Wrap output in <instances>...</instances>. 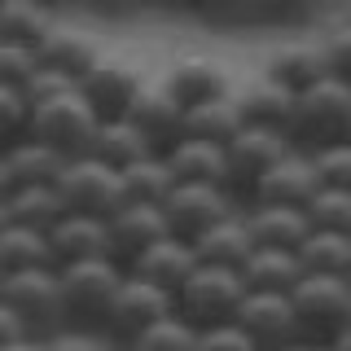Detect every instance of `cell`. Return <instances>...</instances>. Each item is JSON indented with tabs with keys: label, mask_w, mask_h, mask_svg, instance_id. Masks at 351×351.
Masks as SVG:
<instances>
[{
	"label": "cell",
	"mask_w": 351,
	"mask_h": 351,
	"mask_svg": "<svg viewBox=\"0 0 351 351\" xmlns=\"http://www.w3.org/2000/svg\"><path fill=\"white\" fill-rule=\"evenodd\" d=\"M58 277H62L66 325L101 334L106 321H110V307H114L119 290H123V281H128V268H119L114 259H88V263L58 268Z\"/></svg>",
	"instance_id": "2"
},
{
	"label": "cell",
	"mask_w": 351,
	"mask_h": 351,
	"mask_svg": "<svg viewBox=\"0 0 351 351\" xmlns=\"http://www.w3.org/2000/svg\"><path fill=\"white\" fill-rule=\"evenodd\" d=\"M162 215H167L171 237L197 246L215 224H224L228 215H237V206H233V193L219 189V184H176V193L167 197Z\"/></svg>",
	"instance_id": "10"
},
{
	"label": "cell",
	"mask_w": 351,
	"mask_h": 351,
	"mask_svg": "<svg viewBox=\"0 0 351 351\" xmlns=\"http://www.w3.org/2000/svg\"><path fill=\"white\" fill-rule=\"evenodd\" d=\"M149 154H154V145L128 123V119L101 123V132H97V145H93V158L106 162L110 171H128V167H136V162H145Z\"/></svg>",
	"instance_id": "30"
},
{
	"label": "cell",
	"mask_w": 351,
	"mask_h": 351,
	"mask_svg": "<svg viewBox=\"0 0 351 351\" xmlns=\"http://www.w3.org/2000/svg\"><path fill=\"white\" fill-rule=\"evenodd\" d=\"M0 307L14 312L36 338L53 343L58 334H66V303H62V277L58 268L44 272H22V277H0Z\"/></svg>",
	"instance_id": "4"
},
{
	"label": "cell",
	"mask_w": 351,
	"mask_h": 351,
	"mask_svg": "<svg viewBox=\"0 0 351 351\" xmlns=\"http://www.w3.org/2000/svg\"><path fill=\"white\" fill-rule=\"evenodd\" d=\"M80 93H84V101L97 110L101 123H114V119H128V110L145 93V80H141V71L128 58H101L84 75Z\"/></svg>",
	"instance_id": "11"
},
{
	"label": "cell",
	"mask_w": 351,
	"mask_h": 351,
	"mask_svg": "<svg viewBox=\"0 0 351 351\" xmlns=\"http://www.w3.org/2000/svg\"><path fill=\"white\" fill-rule=\"evenodd\" d=\"M321 49H325V62H329V75L334 80L351 84V22H334V27L321 36Z\"/></svg>",
	"instance_id": "38"
},
{
	"label": "cell",
	"mask_w": 351,
	"mask_h": 351,
	"mask_svg": "<svg viewBox=\"0 0 351 351\" xmlns=\"http://www.w3.org/2000/svg\"><path fill=\"white\" fill-rule=\"evenodd\" d=\"M44 71L40 49H18V44H0V84L9 88H31V80Z\"/></svg>",
	"instance_id": "37"
},
{
	"label": "cell",
	"mask_w": 351,
	"mask_h": 351,
	"mask_svg": "<svg viewBox=\"0 0 351 351\" xmlns=\"http://www.w3.org/2000/svg\"><path fill=\"white\" fill-rule=\"evenodd\" d=\"M290 145L303 154H325L334 145H351V84L329 75L312 93L294 101Z\"/></svg>",
	"instance_id": "1"
},
{
	"label": "cell",
	"mask_w": 351,
	"mask_h": 351,
	"mask_svg": "<svg viewBox=\"0 0 351 351\" xmlns=\"http://www.w3.org/2000/svg\"><path fill=\"white\" fill-rule=\"evenodd\" d=\"M321 197V171H316V158L303 149H290L285 158L263 176L259 193L250 206H290V211H307V206Z\"/></svg>",
	"instance_id": "12"
},
{
	"label": "cell",
	"mask_w": 351,
	"mask_h": 351,
	"mask_svg": "<svg viewBox=\"0 0 351 351\" xmlns=\"http://www.w3.org/2000/svg\"><path fill=\"white\" fill-rule=\"evenodd\" d=\"M44 268H58L49 233L0 228V277H22V272H44Z\"/></svg>",
	"instance_id": "27"
},
{
	"label": "cell",
	"mask_w": 351,
	"mask_h": 351,
	"mask_svg": "<svg viewBox=\"0 0 351 351\" xmlns=\"http://www.w3.org/2000/svg\"><path fill=\"white\" fill-rule=\"evenodd\" d=\"M167 316H176V299H171V294H162L158 285H149V281H141V277L128 272V281H123V290H119L114 307H110V321H106L101 334L119 351H128L136 338H145L149 329L158 321H167Z\"/></svg>",
	"instance_id": "8"
},
{
	"label": "cell",
	"mask_w": 351,
	"mask_h": 351,
	"mask_svg": "<svg viewBox=\"0 0 351 351\" xmlns=\"http://www.w3.org/2000/svg\"><path fill=\"white\" fill-rule=\"evenodd\" d=\"M294 101H299V97H294L290 88L272 84L268 75L250 80L246 88H237V106H241V114H246V128H268V132H285V136H290Z\"/></svg>",
	"instance_id": "21"
},
{
	"label": "cell",
	"mask_w": 351,
	"mask_h": 351,
	"mask_svg": "<svg viewBox=\"0 0 351 351\" xmlns=\"http://www.w3.org/2000/svg\"><path fill=\"white\" fill-rule=\"evenodd\" d=\"M162 237H171L167 228V215L158 206H136V202H123V211L110 219V259L119 268H136V259L154 250Z\"/></svg>",
	"instance_id": "16"
},
{
	"label": "cell",
	"mask_w": 351,
	"mask_h": 351,
	"mask_svg": "<svg viewBox=\"0 0 351 351\" xmlns=\"http://www.w3.org/2000/svg\"><path fill=\"white\" fill-rule=\"evenodd\" d=\"M53 351H119L106 334H93V329H66V334L53 338Z\"/></svg>",
	"instance_id": "42"
},
{
	"label": "cell",
	"mask_w": 351,
	"mask_h": 351,
	"mask_svg": "<svg viewBox=\"0 0 351 351\" xmlns=\"http://www.w3.org/2000/svg\"><path fill=\"white\" fill-rule=\"evenodd\" d=\"M66 171V158L53 149H44L40 141H22L9 145L0 158V197L9 193H27V189H58Z\"/></svg>",
	"instance_id": "17"
},
{
	"label": "cell",
	"mask_w": 351,
	"mask_h": 351,
	"mask_svg": "<svg viewBox=\"0 0 351 351\" xmlns=\"http://www.w3.org/2000/svg\"><path fill=\"white\" fill-rule=\"evenodd\" d=\"M237 325L259 351H290L299 347V316L285 294H250L237 312Z\"/></svg>",
	"instance_id": "14"
},
{
	"label": "cell",
	"mask_w": 351,
	"mask_h": 351,
	"mask_svg": "<svg viewBox=\"0 0 351 351\" xmlns=\"http://www.w3.org/2000/svg\"><path fill=\"white\" fill-rule=\"evenodd\" d=\"M241 132H246V114L237 106V93L189 110V123H184V136L189 141H206V145H224V149L233 145Z\"/></svg>",
	"instance_id": "28"
},
{
	"label": "cell",
	"mask_w": 351,
	"mask_h": 351,
	"mask_svg": "<svg viewBox=\"0 0 351 351\" xmlns=\"http://www.w3.org/2000/svg\"><path fill=\"white\" fill-rule=\"evenodd\" d=\"M97 132H101V119H97V110L88 106L84 93L75 88V93H66L58 101L36 110L31 141H40L44 149H53V154H62L66 162H75V158H88V154H93Z\"/></svg>",
	"instance_id": "6"
},
{
	"label": "cell",
	"mask_w": 351,
	"mask_h": 351,
	"mask_svg": "<svg viewBox=\"0 0 351 351\" xmlns=\"http://www.w3.org/2000/svg\"><path fill=\"white\" fill-rule=\"evenodd\" d=\"M53 22L40 5L31 0H5L0 9V44H18V49H40L44 40L53 36Z\"/></svg>",
	"instance_id": "32"
},
{
	"label": "cell",
	"mask_w": 351,
	"mask_h": 351,
	"mask_svg": "<svg viewBox=\"0 0 351 351\" xmlns=\"http://www.w3.org/2000/svg\"><path fill=\"white\" fill-rule=\"evenodd\" d=\"M0 351H53V343H44V338H27V343H14V347H0Z\"/></svg>",
	"instance_id": "43"
},
{
	"label": "cell",
	"mask_w": 351,
	"mask_h": 351,
	"mask_svg": "<svg viewBox=\"0 0 351 351\" xmlns=\"http://www.w3.org/2000/svg\"><path fill=\"white\" fill-rule=\"evenodd\" d=\"M316 171H321V189L351 193V145H334L325 154H312Z\"/></svg>",
	"instance_id": "39"
},
{
	"label": "cell",
	"mask_w": 351,
	"mask_h": 351,
	"mask_svg": "<svg viewBox=\"0 0 351 351\" xmlns=\"http://www.w3.org/2000/svg\"><path fill=\"white\" fill-rule=\"evenodd\" d=\"M193 272H197V250L189 246V241H180V237H162L154 250H145V255L136 259L132 277L158 285L162 294H171V299H176V294L189 285Z\"/></svg>",
	"instance_id": "19"
},
{
	"label": "cell",
	"mask_w": 351,
	"mask_h": 351,
	"mask_svg": "<svg viewBox=\"0 0 351 351\" xmlns=\"http://www.w3.org/2000/svg\"><path fill=\"white\" fill-rule=\"evenodd\" d=\"M75 80H66V75H58V71H49V66H44V71L36 75V80H31V101L36 106H49V101H58V97H66V93H75Z\"/></svg>",
	"instance_id": "41"
},
{
	"label": "cell",
	"mask_w": 351,
	"mask_h": 351,
	"mask_svg": "<svg viewBox=\"0 0 351 351\" xmlns=\"http://www.w3.org/2000/svg\"><path fill=\"white\" fill-rule=\"evenodd\" d=\"M197 351H259V347L250 343L246 329L233 321V325H219V329H202V334H197Z\"/></svg>",
	"instance_id": "40"
},
{
	"label": "cell",
	"mask_w": 351,
	"mask_h": 351,
	"mask_svg": "<svg viewBox=\"0 0 351 351\" xmlns=\"http://www.w3.org/2000/svg\"><path fill=\"white\" fill-rule=\"evenodd\" d=\"M290 303L299 316V343L334 347L351 329V281L343 277H303Z\"/></svg>",
	"instance_id": "5"
},
{
	"label": "cell",
	"mask_w": 351,
	"mask_h": 351,
	"mask_svg": "<svg viewBox=\"0 0 351 351\" xmlns=\"http://www.w3.org/2000/svg\"><path fill=\"white\" fill-rule=\"evenodd\" d=\"M263 75H268L272 84L290 88L294 97L312 93L316 84L329 80V62H325L321 40H290V44H281V49H272V58L263 62Z\"/></svg>",
	"instance_id": "18"
},
{
	"label": "cell",
	"mask_w": 351,
	"mask_h": 351,
	"mask_svg": "<svg viewBox=\"0 0 351 351\" xmlns=\"http://www.w3.org/2000/svg\"><path fill=\"white\" fill-rule=\"evenodd\" d=\"M128 351H197V329L189 321H180V316H167L145 338H136Z\"/></svg>",
	"instance_id": "35"
},
{
	"label": "cell",
	"mask_w": 351,
	"mask_h": 351,
	"mask_svg": "<svg viewBox=\"0 0 351 351\" xmlns=\"http://www.w3.org/2000/svg\"><path fill=\"white\" fill-rule=\"evenodd\" d=\"M246 299H250V290H246V277H241V272L197 263V272L189 277V285L176 294V316L189 321L197 334H202V329L233 325Z\"/></svg>",
	"instance_id": "3"
},
{
	"label": "cell",
	"mask_w": 351,
	"mask_h": 351,
	"mask_svg": "<svg viewBox=\"0 0 351 351\" xmlns=\"http://www.w3.org/2000/svg\"><path fill=\"white\" fill-rule=\"evenodd\" d=\"M290 351H329V347H312V343H299V347H290Z\"/></svg>",
	"instance_id": "45"
},
{
	"label": "cell",
	"mask_w": 351,
	"mask_h": 351,
	"mask_svg": "<svg viewBox=\"0 0 351 351\" xmlns=\"http://www.w3.org/2000/svg\"><path fill=\"white\" fill-rule=\"evenodd\" d=\"M299 263H303L307 277H343V281H351V237L312 228V237H307L303 250H299Z\"/></svg>",
	"instance_id": "33"
},
{
	"label": "cell",
	"mask_w": 351,
	"mask_h": 351,
	"mask_svg": "<svg viewBox=\"0 0 351 351\" xmlns=\"http://www.w3.org/2000/svg\"><path fill=\"white\" fill-rule=\"evenodd\" d=\"M123 176V197L128 202H136V206H167V197L176 193V176L167 167V158L162 154H149L145 162H136V167H128V171H119Z\"/></svg>",
	"instance_id": "31"
},
{
	"label": "cell",
	"mask_w": 351,
	"mask_h": 351,
	"mask_svg": "<svg viewBox=\"0 0 351 351\" xmlns=\"http://www.w3.org/2000/svg\"><path fill=\"white\" fill-rule=\"evenodd\" d=\"M49 237H53V255H58V268H71V263H88V259H110V224H106V219L66 215Z\"/></svg>",
	"instance_id": "23"
},
{
	"label": "cell",
	"mask_w": 351,
	"mask_h": 351,
	"mask_svg": "<svg viewBox=\"0 0 351 351\" xmlns=\"http://www.w3.org/2000/svg\"><path fill=\"white\" fill-rule=\"evenodd\" d=\"M106 53L97 49V40L88 36L84 27H53V36L40 44V62L49 66V71L66 75V80H75V84H84V75Z\"/></svg>",
	"instance_id": "22"
},
{
	"label": "cell",
	"mask_w": 351,
	"mask_h": 351,
	"mask_svg": "<svg viewBox=\"0 0 351 351\" xmlns=\"http://www.w3.org/2000/svg\"><path fill=\"white\" fill-rule=\"evenodd\" d=\"M347 22H351V9H347Z\"/></svg>",
	"instance_id": "46"
},
{
	"label": "cell",
	"mask_w": 351,
	"mask_h": 351,
	"mask_svg": "<svg viewBox=\"0 0 351 351\" xmlns=\"http://www.w3.org/2000/svg\"><path fill=\"white\" fill-rule=\"evenodd\" d=\"M66 219V206L58 189H27L0 197V228H31V233H53Z\"/></svg>",
	"instance_id": "26"
},
{
	"label": "cell",
	"mask_w": 351,
	"mask_h": 351,
	"mask_svg": "<svg viewBox=\"0 0 351 351\" xmlns=\"http://www.w3.org/2000/svg\"><path fill=\"white\" fill-rule=\"evenodd\" d=\"M167 158L171 176L180 184H219V189H228V154L224 145H206V141H189L184 136L180 145L171 154H162Z\"/></svg>",
	"instance_id": "25"
},
{
	"label": "cell",
	"mask_w": 351,
	"mask_h": 351,
	"mask_svg": "<svg viewBox=\"0 0 351 351\" xmlns=\"http://www.w3.org/2000/svg\"><path fill=\"white\" fill-rule=\"evenodd\" d=\"M290 136L285 132H268V128H246L241 136L228 145V193H233V202L241 197V202H255L263 176H268L277 162L290 154Z\"/></svg>",
	"instance_id": "9"
},
{
	"label": "cell",
	"mask_w": 351,
	"mask_h": 351,
	"mask_svg": "<svg viewBox=\"0 0 351 351\" xmlns=\"http://www.w3.org/2000/svg\"><path fill=\"white\" fill-rule=\"evenodd\" d=\"M58 197L66 206V215H84V219H114L123 211V176L110 171L106 162H97L93 154L88 158L66 162L62 180H58Z\"/></svg>",
	"instance_id": "7"
},
{
	"label": "cell",
	"mask_w": 351,
	"mask_h": 351,
	"mask_svg": "<svg viewBox=\"0 0 351 351\" xmlns=\"http://www.w3.org/2000/svg\"><path fill=\"white\" fill-rule=\"evenodd\" d=\"M246 224L259 250H285L299 255L303 241L312 237V219L307 211H290V206H246Z\"/></svg>",
	"instance_id": "20"
},
{
	"label": "cell",
	"mask_w": 351,
	"mask_h": 351,
	"mask_svg": "<svg viewBox=\"0 0 351 351\" xmlns=\"http://www.w3.org/2000/svg\"><path fill=\"white\" fill-rule=\"evenodd\" d=\"M197 263H211V268H233L241 272L250 259H255V237H250V224H246V211L228 215L224 224H215L211 233L197 241Z\"/></svg>",
	"instance_id": "24"
},
{
	"label": "cell",
	"mask_w": 351,
	"mask_h": 351,
	"mask_svg": "<svg viewBox=\"0 0 351 351\" xmlns=\"http://www.w3.org/2000/svg\"><path fill=\"white\" fill-rule=\"evenodd\" d=\"M128 123L154 145V154H171L184 141V123L189 110L167 93V84H145V93L136 97V106L128 110Z\"/></svg>",
	"instance_id": "13"
},
{
	"label": "cell",
	"mask_w": 351,
	"mask_h": 351,
	"mask_svg": "<svg viewBox=\"0 0 351 351\" xmlns=\"http://www.w3.org/2000/svg\"><path fill=\"white\" fill-rule=\"evenodd\" d=\"M329 351H351V329H347V334H343V338H338V343H334V347H329Z\"/></svg>",
	"instance_id": "44"
},
{
	"label": "cell",
	"mask_w": 351,
	"mask_h": 351,
	"mask_svg": "<svg viewBox=\"0 0 351 351\" xmlns=\"http://www.w3.org/2000/svg\"><path fill=\"white\" fill-rule=\"evenodd\" d=\"M307 219H312V228H321V233H343V237H351V193L321 189V197L307 206Z\"/></svg>",
	"instance_id": "36"
},
{
	"label": "cell",
	"mask_w": 351,
	"mask_h": 351,
	"mask_svg": "<svg viewBox=\"0 0 351 351\" xmlns=\"http://www.w3.org/2000/svg\"><path fill=\"white\" fill-rule=\"evenodd\" d=\"M162 84H167V93L184 110H197V106L219 101V97L233 93V88H228V66L206 58V53H180V58L167 66Z\"/></svg>",
	"instance_id": "15"
},
{
	"label": "cell",
	"mask_w": 351,
	"mask_h": 351,
	"mask_svg": "<svg viewBox=\"0 0 351 351\" xmlns=\"http://www.w3.org/2000/svg\"><path fill=\"white\" fill-rule=\"evenodd\" d=\"M250 294H285L290 299L294 290L303 285V263L299 255H285V250H255V259L241 268Z\"/></svg>",
	"instance_id": "29"
},
{
	"label": "cell",
	"mask_w": 351,
	"mask_h": 351,
	"mask_svg": "<svg viewBox=\"0 0 351 351\" xmlns=\"http://www.w3.org/2000/svg\"><path fill=\"white\" fill-rule=\"evenodd\" d=\"M36 101H31L27 88H9L0 84V141L9 145H22V141H31V128H36Z\"/></svg>",
	"instance_id": "34"
}]
</instances>
